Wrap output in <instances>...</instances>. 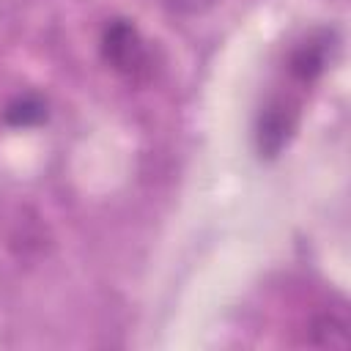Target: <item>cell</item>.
I'll list each match as a JSON object with an SVG mask.
<instances>
[{"mask_svg":"<svg viewBox=\"0 0 351 351\" xmlns=\"http://www.w3.org/2000/svg\"><path fill=\"white\" fill-rule=\"evenodd\" d=\"M101 58L132 82H143L151 74V49L140 30L126 19H112L101 30Z\"/></svg>","mask_w":351,"mask_h":351,"instance_id":"obj_1","label":"cell"},{"mask_svg":"<svg viewBox=\"0 0 351 351\" xmlns=\"http://www.w3.org/2000/svg\"><path fill=\"white\" fill-rule=\"evenodd\" d=\"M44 118H47V107L36 96H19L5 110V121L11 126H16V129H30V126L41 123Z\"/></svg>","mask_w":351,"mask_h":351,"instance_id":"obj_2","label":"cell"}]
</instances>
